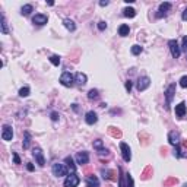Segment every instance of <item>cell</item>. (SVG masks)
<instances>
[{
	"label": "cell",
	"instance_id": "6da1fadb",
	"mask_svg": "<svg viewBox=\"0 0 187 187\" xmlns=\"http://www.w3.org/2000/svg\"><path fill=\"white\" fill-rule=\"evenodd\" d=\"M60 83L66 88H70V86L75 85V76L70 72H63L62 76H60Z\"/></svg>",
	"mask_w": 187,
	"mask_h": 187
},
{
	"label": "cell",
	"instance_id": "7a4b0ae2",
	"mask_svg": "<svg viewBox=\"0 0 187 187\" xmlns=\"http://www.w3.org/2000/svg\"><path fill=\"white\" fill-rule=\"evenodd\" d=\"M175 94V83H171L170 86L165 89V110H170L171 101H172V97Z\"/></svg>",
	"mask_w": 187,
	"mask_h": 187
},
{
	"label": "cell",
	"instance_id": "3957f363",
	"mask_svg": "<svg viewBox=\"0 0 187 187\" xmlns=\"http://www.w3.org/2000/svg\"><path fill=\"white\" fill-rule=\"evenodd\" d=\"M51 171H53V174L56 175V177H63L67 174V168H66L65 164H53V167H51Z\"/></svg>",
	"mask_w": 187,
	"mask_h": 187
},
{
	"label": "cell",
	"instance_id": "277c9868",
	"mask_svg": "<svg viewBox=\"0 0 187 187\" xmlns=\"http://www.w3.org/2000/svg\"><path fill=\"white\" fill-rule=\"evenodd\" d=\"M79 183H81V179L75 174V172H72L70 175H67L65 180V187H78L79 186Z\"/></svg>",
	"mask_w": 187,
	"mask_h": 187
},
{
	"label": "cell",
	"instance_id": "5b68a950",
	"mask_svg": "<svg viewBox=\"0 0 187 187\" xmlns=\"http://www.w3.org/2000/svg\"><path fill=\"white\" fill-rule=\"evenodd\" d=\"M168 47H170L171 56L174 57V58H179L180 54H181V48L179 47V42L175 40H170L168 41Z\"/></svg>",
	"mask_w": 187,
	"mask_h": 187
},
{
	"label": "cell",
	"instance_id": "8992f818",
	"mask_svg": "<svg viewBox=\"0 0 187 187\" xmlns=\"http://www.w3.org/2000/svg\"><path fill=\"white\" fill-rule=\"evenodd\" d=\"M149 85H151V79L148 78V76H140L138 79V85H136V89L139 92H142V91H145L149 88Z\"/></svg>",
	"mask_w": 187,
	"mask_h": 187
},
{
	"label": "cell",
	"instance_id": "52a82bcc",
	"mask_svg": "<svg viewBox=\"0 0 187 187\" xmlns=\"http://www.w3.org/2000/svg\"><path fill=\"white\" fill-rule=\"evenodd\" d=\"M32 156L35 158V161H37V164H38L40 167H44V165H45V159H44L42 151H41L40 148H34L32 149Z\"/></svg>",
	"mask_w": 187,
	"mask_h": 187
},
{
	"label": "cell",
	"instance_id": "ba28073f",
	"mask_svg": "<svg viewBox=\"0 0 187 187\" xmlns=\"http://www.w3.org/2000/svg\"><path fill=\"white\" fill-rule=\"evenodd\" d=\"M120 149H122L123 159H124L126 162H129V161L132 159V151H130V148H129V145L124 143V142H122V143H120Z\"/></svg>",
	"mask_w": 187,
	"mask_h": 187
},
{
	"label": "cell",
	"instance_id": "9c48e42d",
	"mask_svg": "<svg viewBox=\"0 0 187 187\" xmlns=\"http://www.w3.org/2000/svg\"><path fill=\"white\" fill-rule=\"evenodd\" d=\"M76 162L79 164V165H86V164L89 162V154H88L86 151L78 152V154H76Z\"/></svg>",
	"mask_w": 187,
	"mask_h": 187
},
{
	"label": "cell",
	"instance_id": "30bf717a",
	"mask_svg": "<svg viewBox=\"0 0 187 187\" xmlns=\"http://www.w3.org/2000/svg\"><path fill=\"white\" fill-rule=\"evenodd\" d=\"M13 138V130H12V126H9V124H5L3 126V129H2V139L3 140H12Z\"/></svg>",
	"mask_w": 187,
	"mask_h": 187
},
{
	"label": "cell",
	"instance_id": "8fae6325",
	"mask_svg": "<svg viewBox=\"0 0 187 187\" xmlns=\"http://www.w3.org/2000/svg\"><path fill=\"white\" fill-rule=\"evenodd\" d=\"M171 9V3L170 2H164L159 5V10H158V13H156V16L158 18H162V16H167V13L170 12Z\"/></svg>",
	"mask_w": 187,
	"mask_h": 187
},
{
	"label": "cell",
	"instance_id": "7c38bea8",
	"mask_svg": "<svg viewBox=\"0 0 187 187\" xmlns=\"http://www.w3.org/2000/svg\"><path fill=\"white\" fill-rule=\"evenodd\" d=\"M85 122H86V124H89V126L95 124V123L98 122L97 113H95V111H88V113L85 114Z\"/></svg>",
	"mask_w": 187,
	"mask_h": 187
},
{
	"label": "cell",
	"instance_id": "4fadbf2b",
	"mask_svg": "<svg viewBox=\"0 0 187 187\" xmlns=\"http://www.w3.org/2000/svg\"><path fill=\"white\" fill-rule=\"evenodd\" d=\"M168 142H170L171 145H174V146H177L180 143V133L175 130H172L168 133Z\"/></svg>",
	"mask_w": 187,
	"mask_h": 187
},
{
	"label": "cell",
	"instance_id": "5bb4252c",
	"mask_svg": "<svg viewBox=\"0 0 187 187\" xmlns=\"http://www.w3.org/2000/svg\"><path fill=\"white\" fill-rule=\"evenodd\" d=\"M47 21H48L47 15H42V13H37V15L32 18V22L35 25H45Z\"/></svg>",
	"mask_w": 187,
	"mask_h": 187
},
{
	"label": "cell",
	"instance_id": "9a60e30c",
	"mask_svg": "<svg viewBox=\"0 0 187 187\" xmlns=\"http://www.w3.org/2000/svg\"><path fill=\"white\" fill-rule=\"evenodd\" d=\"M86 81H88L86 75L82 73V72H78V73H76V76H75V82H76L79 86H83V85L86 83Z\"/></svg>",
	"mask_w": 187,
	"mask_h": 187
},
{
	"label": "cell",
	"instance_id": "2e32d148",
	"mask_svg": "<svg viewBox=\"0 0 187 187\" xmlns=\"http://www.w3.org/2000/svg\"><path fill=\"white\" fill-rule=\"evenodd\" d=\"M175 114L179 119H183L186 115V102H180L179 105L175 107Z\"/></svg>",
	"mask_w": 187,
	"mask_h": 187
},
{
	"label": "cell",
	"instance_id": "e0dca14e",
	"mask_svg": "<svg viewBox=\"0 0 187 187\" xmlns=\"http://www.w3.org/2000/svg\"><path fill=\"white\" fill-rule=\"evenodd\" d=\"M65 162L67 164V168L72 171V172H75V171H76V165H75L73 158H72V156H66V158H65Z\"/></svg>",
	"mask_w": 187,
	"mask_h": 187
},
{
	"label": "cell",
	"instance_id": "ac0fdd59",
	"mask_svg": "<svg viewBox=\"0 0 187 187\" xmlns=\"http://www.w3.org/2000/svg\"><path fill=\"white\" fill-rule=\"evenodd\" d=\"M129 32H130L129 25H120V28H119V35H120V37H127Z\"/></svg>",
	"mask_w": 187,
	"mask_h": 187
},
{
	"label": "cell",
	"instance_id": "d6986e66",
	"mask_svg": "<svg viewBox=\"0 0 187 187\" xmlns=\"http://www.w3.org/2000/svg\"><path fill=\"white\" fill-rule=\"evenodd\" d=\"M63 24H65V26H66V28H67L69 31H72V32H73L75 29H76V25H75V22H73V21H72V19H69V18L63 21Z\"/></svg>",
	"mask_w": 187,
	"mask_h": 187
},
{
	"label": "cell",
	"instance_id": "ffe728a7",
	"mask_svg": "<svg viewBox=\"0 0 187 187\" xmlns=\"http://www.w3.org/2000/svg\"><path fill=\"white\" fill-rule=\"evenodd\" d=\"M123 15L126 18H135L136 16V10L133 8H126L124 10H123Z\"/></svg>",
	"mask_w": 187,
	"mask_h": 187
},
{
	"label": "cell",
	"instance_id": "44dd1931",
	"mask_svg": "<svg viewBox=\"0 0 187 187\" xmlns=\"http://www.w3.org/2000/svg\"><path fill=\"white\" fill-rule=\"evenodd\" d=\"M86 181H88V186H92V187H98L99 186V181H98L97 177H94V175H89L88 179H86Z\"/></svg>",
	"mask_w": 187,
	"mask_h": 187
},
{
	"label": "cell",
	"instance_id": "7402d4cb",
	"mask_svg": "<svg viewBox=\"0 0 187 187\" xmlns=\"http://www.w3.org/2000/svg\"><path fill=\"white\" fill-rule=\"evenodd\" d=\"M108 133L113 136V138H122V130L115 129V127H108Z\"/></svg>",
	"mask_w": 187,
	"mask_h": 187
},
{
	"label": "cell",
	"instance_id": "603a6c76",
	"mask_svg": "<svg viewBox=\"0 0 187 187\" xmlns=\"http://www.w3.org/2000/svg\"><path fill=\"white\" fill-rule=\"evenodd\" d=\"M142 51H143V47L139 45V44H135V45L132 47V54H133V56H139Z\"/></svg>",
	"mask_w": 187,
	"mask_h": 187
},
{
	"label": "cell",
	"instance_id": "cb8c5ba5",
	"mask_svg": "<svg viewBox=\"0 0 187 187\" xmlns=\"http://www.w3.org/2000/svg\"><path fill=\"white\" fill-rule=\"evenodd\" d=\"M113 171H110V170H102V177L105 180H115V177H113Z\"/></svg>",
	"mask_w": 187,
	"mask_h": 187
},
{
	"label": "cell",
	"instance_id": "d4e9b609",
	"mask_svg": "<svg viewBox=\"0 0 187 187\" xmlns=\"http://www.w3.org/2000/svg\"><path fill=\"white\" fill-rule=\"evenodd\" d=\"M31 12H32V6H31V5H25V6H22V9H21V13L25 15V16L29 15Z\"/></svg>",
	"mask_w": 187,
	"mask_h": 187
},
{
	"label": "cell",
	"instance_id": "484cf974",
	"mask_svg": "<svg viewBox=\"0 0 187 187\" xmlns=\"http://www.w3.org/2000/svg\"><path fill=\"white\" fill-rule=\"evenodd\" d=\"M94 149H97L98 152H99L101 149H104V143H102V140H101V139L94 140Z\"/></svg>",
	"mask_w": 187,
	"mask_h": 187
},
{
	"label": "cell",
	"instance_id": "4316f807",
	"mask_svg": "<svg viewBox=\"0 0 187 187\" xmlns=\"http://www.w3.org/2000/svg\"><path fill=\"white\" fill-rule=\"evenodd\" d=\"M126 186H127V187H135V181H133V177H132L129 172L126 174Z\"/></svg>",
	"mask_w": 187,
	"mask_h": 187
},
{
	"label": "cell",
	"instance_id": "83f0119b",
	"mask_svg": "<svg viewBox=\"0 0 187 187\" xmlns=\"http://www.w3.org/2000/svg\"><path fill=\"white\" fill-rule=\"evenodd\" d=\"M2 32L5 34H9V29H8V24H6V19H5V16L2 15Z\"/></svg>",
	"mask_w": 187,
	"mask_h": 187
},
{
	"label": "cell",
	"instance_id": "f1b7e54d",
	"mask_svg": "<svg viewBox=\"0 0 187 187\" xmlns=\"http://www.w3.org/2000/svg\"><path fill=\"white\" fill-rule=\"evenodd\" d=\"M28 95H29V88L28 86H24V88L19 89V97L25 98V97H28Z\"/></svg>",
	"mask_w": 187,
	"mask_h": 187
},
{
	"label": "cell",
	"instance_id": "f546056e",
	"mask_svg": "<svg viewBox=\"0 0 187 187\" xmlns=\"http://www.w3.org/2000/svg\"><path fill=\"white\" fill-rule=\"evenodd\" d=\"M119 171H120V174H122V175H120V180H119V187H127V186H126V183H124V181H126V174L123 175L122 168H120Z\"/></svg>",
	"mask_w": 187,
	"mask_h": 187
},
{
	"label": "cell",
	"instance_id": "4dcf8cb0",
	"mask_svg": "<svg viewBox=\"0 0 187 187\" xmlns=\"http://www.w3.org/2000/svg\"><path fill=\"white\" fill-rule=\"evenodd\" d=\"M29 139H31V135H29V133L26 132V133H25V140H24V145H22V146H24V149H28V148H29V142H31Z\"/></svg>",
	"mask_w": 187,
	"mask_h": 187
},
{
	"label": "cell",
	"instance_id": "1f68e13d",
	"mask_svg": "<svg viewBox=\"0 0 187 187\" xmlns=\"http://www.w3.org/2000/svg\"><path fill=\"white\" fill-rule=\"evenodd\" d=\"M98 97H99V95H98L97 89H91L89 92H88V98H89V99H97Z\"/></svg>",
	"mask_w": 187,
	"mask_h": 187
},
{
	"label": "cell",
	"instance_id": "d6a6232c",
	"mask_svg": "<svg viewBox=\"0 0 187 187\" xmlns=\"http://www.w3.org/2000/svg\"><path fill=\"white\" fill-rule=\"evenodd\" d=\"M50 62H51V63H53L54 66H58V65H60V57L54 54V56L50 57Z\"/></svg>",
	"mask_w": 187,
	"mask_h": 187
},
{
	"label": "cell",
	"instance_id": "836d02e7",
	"mask_svg": "<svg viewBox=\"0 0 187 187\" xmlns=\"http://www.w3.org/2000/svg\"><path fill=\"white\" fill-rule=\"evenodd\" d=\"M149 172L152 174V168H151V167H146V168H145V171H143V174H142V179H143V180H148V179H149V175H148Z\"/></svg>",
	"mask_w": 187,
	"mask_h": 187
},
{
	"label": "cell",
	"instance_id": "e575fe53",
	"mask_svg": "<svg viewBox=\"0 0 187 187\" xmlns=\"http://www.w3.org/2000/svg\"><path fill=\"white\" fill-rule=\"evenodd\" d=\"M175 183H177V179H175V177H171V179H168L164 183V186L168 187V186H171V184H175Z\"/></svg>",
	"mask_w": 187,
	"mask_h": 187
},
{
	"label": "cell",
	"instance_id": "d590c367",
	"mask_svg": "<svg viewBox=\"0 0 187 187\" xmlns=\"http://www.w3.org/2000/svg\"><path fill=\"white\" fill-rule=\"evenodd\" d=\"M174 156H175V158H181V156H184V155L181 154V149H180L179 145H177L175 149H174Z\"/></svg>",
	"mask_w": 187,
	"mask_h": 187
},
{
	"label": "cell",
	"instance_id": "8d00e7d4",
	"mask_svg": "<svg viewBox=\"0 0 187 187\" xmlns=\"http://www.w3.org/2000/svg\"><path fill=\"white\" fill-rule=\"evenodd\" d=\"M180 86H181V88H187V76H183V78L180 79Z\"/></svg>",
	"mask_w": 187,
	"mask_h": 187
},
{
	"label": "cell",
	"instance_id": "74e56055",
	"mask_svg": "<svg viewBox=\"0 0 187 187\" xmlns=\"http://www.w3.org/2000/svg\"><path fill=\"white\" fill-rule=\"evenodd\" d=\"M181 48L187 53V37H183V41H181Z\"/></svg>",
	"mask_w": 187,
	"mask_h": 187
},
{
	"label": "cell",
	"instance_id": "f35d334b",
	"mask_svg": "<svg viewBox=\"0 0 187 187\" xmlns=\"http://www.w3.org/2000/svg\"><path fill=\"white\" fill-rule=\"evenodd\" d=\"M105 28H107V24H105V22H104V21H101V22H98V29H99V31H104Z\"/></svg>",
	"mask_w": 187,
	"mask_h": 187
},
{
	"label": "cell",
	"instance_id": "ab89813d",
	"mask_svg": "<svg viewBox=\"0 0 187 187\" xmlns=\"http://www.w3.org/2000/svg\"><path fill=\"white\" fill-rule=\"evenodd\" d=\"M50 115H51V120H53V122H57V120H58V117H60V115H58V113H56V111H53Z\"/></svg>",
	"mask_w": 187,
	"mask_h": 187
},
{
	"label": "cell",
	"instance_id": "60d3db41",
	"mask_svg": "<svg viewBox=\"0 0 187 187\" xmlns=\"http://www.w3.org/2000/svg\"><path fill=\"white\" fill-rule=\"evenodd\" d=\"M126 91H127V92H130V91H132V81L126 82Z\"/></svg>",
	"mask_w": 187,
	"mask_h": 187
},
{
	"label": "cell",
	"instance_id": "b9f144b4",
	"mask_svg": "<svg viewBox=\"0 0 187 187\" xmlns=\"http://www.w3.org/2000/svg\"><path fill=\"white\" fill-rule=\"evenodd\" d=\"M13 162H15V164H21V159H19L18 154H13Z\"/></svg>",
	"mask_w": 187,
	"mask_h": 187
},
{
	"label": "cell",
	"instance_id": "7bdbcfd3",
	"mask_svg": "<svg viewBox=\"0 0 187 187\" xmlns=\"http://www.w3.org/2000/svg\"><path fill=\"white\" fill-rule=\"evenodd\" d=\"M26 170H28V171H34V165L31 162H28V164H26Z\"/></svg>",
	"mask_w": 187,
	"mask_h": 187
},
{
	"label": "cell",
	"instance_id": "ee69618b",
	"mask_svg": "<svg viewBox=\"0 0 187 187\" xmlns=\"http://www.w3.org/2000/svg\"><path fill=\"white\" fill-rule=\"evenodd\" d=\"M181 18H183V21H187V8L184 9V12H183V15H181Z\"/></svg>",
	"mask_w": 187,
	"mask_h": 187
},
{
	"label": "cell",
	"instance_id": "f6af8a7d",
	"mask_svg": "<svg viewBox=\"0 0 187 187\" xmlns=\"http://www.w3.org/2000/svg\"><path fill=\"white\" fill-rule=\"evenodd\" d=\"M107 5H108L107 0H101V2H99V6H107Z\"/></svg>",
	"mask_w": 187,
	"mask_h": 187
},
{
	"label": "cell",
	"instance_id": "bcb514c9",
	"mask_svg": "<svg viewBox=\"0 0 187 187\" xmlns=\"http://www.w3.org/2000/svg\"><path fill=\"white\" fill-rule=\"evenodd\" d=\"M183 187H187V184H184V186H183Z\"/></svg>",
	"mask_w": 187,
	"mask_h": 187
},
{
	"label": "cell",
	"instance_id": "7dc6e473",
	"mask_svg": "<svg viewBox=\"0 0 187 187\" xmlns=\"http://www.w3.org/2000/svg\"><path fill=\"white\" fill-rule=\"evenodd\" d=\"M86 187H92V186H86Z\"/></svg>",
	"mask_w": 187,
	"mask_h": 187
}]
</instances>
